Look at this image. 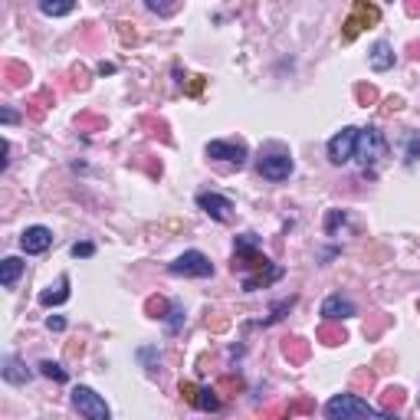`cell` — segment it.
Returning a JSON list of instances; mask_svg holds the SVG:
<instances>
[{"instance_id": "6da1fadb", "label": "cell", "mask_w": 420, "mask_h": 420, "mask_svg": "<svg viewBox=\"0 0 420 420\" xmlns=\"http://www.w3.org/2000/svg\"><path fill=\"white\" fill-rule=\"evenodd\" d=\"M325 417H332V420H345V417H391L387 410H381V407H371L368 401H362V397L355 394H335L332 401L325 404Z\"/></svg>"}, {"instance_id": "7a4b0ae2", "label": "cell", "mask_w": 420, "mask_h": 420, "mask_svg": "<svg viewBox=\"0 0 420 420\" xmlns=\"http://www.w3.org/2000/svg\"><path fill=\"white\" fill-rule=\"evenodd\" d=\"M378 24H381V10L374 7L371 0H355L351 13L345 17V24H341V40L351 43L362 30H371V26H378Z\"/></svg>"}, {"instance_id": "3957f363", "label": "cell", "mask_w": 420, "mask_h": 420, "mask_svg": "<svg viewBox=\"0 0 420 420\" xmlns=\"http://www.w3.org/2000/svg\"><path fill=\"white\" fill-rule=\"evenodd\" d=\"M72 407L89 420H108V404L95 394L92 387H72Z\"/></svg>"}, {"instance_id": "277c9868", "label": "cell", "mask_w": 420, "mask_h": 420, "mask_svg": "<svg viewBox=\"0 0 420 420\" xmlns=\"http://www.w3.org/2000/svg\"><path fill=\"white\" fill-rule=\"evenodd\" d=\"M168 269H171L175 276H200V280H204V276H213V263H210L200 250H187V253H181Z\"/></svg>"}, {"instance_id": "5b68a950", "label": "cell", "mask_w": 420, "mask_h": 420, "mask_svg": "<svg viewBox=\"0 0 420 420\" xmlns=\"http://www.w3.org/2000/svg\"><path fill=\"white\" fill-rule=\"evenodd\" d=\"M385 154V138L378 129H362L358 131V145H355V158L362 168H371L378 158Z\"/></svg>"}, {"instance_id": "8992f818", "label": "cell", "mask_w": 420, "mask_h": 420, "mask_svg": "<svg viewBox=\"0 0 420 420\" xmlns=\"http://www.w3.org/2000/svg\"><path fill=\"white\" fill-rule=\"evenodd\" d=\"M358 131L355 125H348V129H341L335 138L328 141V161L332 164H345L355 158V145H358Z\"/></svg>"}, {"instance_id": "52a82bcc", "label": "cell", "mask_w": 420, "mask_h": 420, "mask_svg": "<svg viewBox=\"0 0 420 420\" xmlns=\"http://www.w3.org/2000/svg\"><path fill=\"white\" fill-rule=\"evenodd\" d=\"M207 158H217V161H230L236 168L246 164V145L243 141H210L207 145Z\"/></svg>"}, {"instance_id": "ba28073f", "label": "cell", "mask_w": 420, "mask_h": 420, "mask_svg": "<svg viewBox=\"0 0 420 420\" xmlns=\"http://www.w3.org/2000/svg\"><path fill=\"white\" fill-rule=\"evenodd\" d=\"M197 207L207 210L213 220L227 223L230 217H234V204H230V197H223V194H213V191H204V194H197Z\"/></svg>"}, {"instance_id": "9c48e42d", "label": "cell", "mask_w": 420, "mask_h": 420, "mask_svg": "<svg viewBox=\"0 0 420 420\" xmlns=\"http://www.w3.org/2000/svg\"><path fill=\"white\" fill-rule=\"evenodd\" d=\"M259 175L266 181H286L292 175V158H286V154H263L259 158Z\"/></svg>"}, {"instance_id": "30bf717a", "label": "cell", "mask_w": 420, "mask_h": 420, "mask_svg": "<svg viewBox=\"0 0 420 420\" xmlns=\"http://www.w3.org/2000/svg\"><path fill=\"white\" fill-rule=\"evenodd\" d=\"M49 243H53V234H49L47 227H26L24 236H20V246H24V253H30V257L47 253Z\"/></svg>"}, {"instance_id": "8fae6325", "label": "cell", "mask_w": 420, "mask_h": 420, "mask_svg": "<svg viewBox=\"0 0 420 420\" xmlns=\"http://www.w3.org/2000/svg\"><path fill=\"white\" fill-rule=\"evenodd\" d=\"M269 266H273V263L259 253L257 246H246V250H236L234 253V273L236 269H257V273H263V269H269Z\"/></svg>"}, {"instance_id": "7c38bea8", "label": "cell", "mask_w": 420, "mask_h": 420, "mask_svg": "<svg viewBox=\"0 0 420 420\" xmlns=\"http://www.w3.org/2000/svg\"><path fill=\"white\" fill-rule=\"evenodd\" d=\"M309 355H312V345L299 335H292V339H282V358L289 364H305L309 362Z\"/></svg>"}, {"instance_id": "4fadbf2b", "label": "cell", "mask_w": 420, "mask_h": 420, "mask_svg": "<svg viewBox=\"0 0 420 420\" xmlns=\"http://www.w3.org/2000/svg\"><path fill=\"white\" fill-rule=\"evenodd\" d=\"M315 339L322 341V345H328V348H335V345H345V341H348V332H345V325H341V322H332V318H325V322L318 325V332H315Z\"/></svg>"}, {"instance_id": "5bb4252c", "label": "cell", "mask_w": 420, "mask_h": 420, "mask_svg": "<svg viewBox=\"0 0 420 420\" xmlns=\"http://www.w3.org/2000/svg\"><path fill=\"white\" fill-rule=\"evenodd\" d=\"M322 315H325V318H332V322H341V318L355 315V302L341 299V296H328L325 302H322Z\"/></svg>"}, {"instance_id": "9a60e30c", "label": "cell", "mask_w": 420, "mask_h": 420, "mask_svg": "<svg viewBox=\"0 0 420 420\" xmlns=\"http://www.w3.org/2000/svg\"><path fill=\"white\" fill-rule=\"evenodd\" d=\"M70 299V276H59V282H56V289L49 286L47 292H40V305H63Z\"/></svg>"}, {"instance_id": "2e32d148", "label": "cell", "mask_w": 420, "mask_h": 420, "mask_svg": "<svg viewBox=\"0 0 420 420\" xmlns=\"http://www.w3.org/2000/svg\"><path fill=\"white\" fill-rule=\"evenodd\" d=\"M26 79H30V70H26L24 63H13V59L3 63V82H7V89H20Z\"/></svg>"}, {"instance_id": "e0dca14e", "label": "cell", "mask_w": 420, "mask_h": 420, "mask_svg": "<svg viewBox=\"0 0 420 420\" xmlns=\"http://www.w3.org/2000/svg\"><path fill=\"white\" fill-rule=\"evenodd\" d=\"M394 66V53H391V47H387L385 40H378L371 47V70H378V72H387Z\"/></svg>"}, {"instance_id": "ac0fdd59", "label": "cell", "mask_w": 420, "mask_h": 420, "mask_svg": "<svg viewBox=\"0 0 420 420\" xmlns=\"http://www.w3.org/2000/svg\"><path fill=\"white\" fill-rule=\"evenodd\" d=\"M47 102H53V92H49V89H43V92H36L33 99L26 102V115L33 118V122H43V115H47V108H49Z\"/></svg>"}, {"instance_id": "d6986e66", "label": "cell", "mask_w": 420, "mask_h": 420, "mask_svg": "<svg viewBox=\"0 0 420 420\" xmlns=\"http://www.w3.org/2000/svg\"><path fill=\"white\" fill-rule=\"evenodd\" d=\"M404 401H407V394H404V387H385V394H381V410H387L391 417H394V410L404 407Z\"/></svg>"}, {"instance_id": "ffe728a7", "label": "cell", "mask_w": 420, "mask_h": 420, "mask_svg": "<svg viewBox=\"0 0 420 420\" xmlns=\"http://www.w3.org/2000/svg\"><path fill=\"white\" fill-rule=\"evenodd\" d=\"M280 276H282V269H280V266H269L266 273H257V276H246V280H243V289H246V292L263 289V286H269V282H276Z\"/></svg>"}, {"instance_id": "44dd1931", "label": "cell", "mask_w": 420, "mask_h": 420, "mask_svg": "<svg viewBox=\"0 0 420 420\" xmlns=\"http://www.w3.org/2000/svg\"><path fill=\"white\" fill-rule=\"evenodd\" d=\"M3 378H7L10 385H26V381H30L26 368H24L20 362H17L13 355H7V358H3Z\"/></svg>"}, {"instance_id": "7402d4cb", "label": "cell", "mask_w": 420, "mask_h": 420, "mask_svg": "<svg viewBox=\"0 0 420 420\" xmlns=\"http://www.w3.org/2000/svg\"><path fill=\"white\" fill-rule=\"evenodd\" d=\"M20 273H24V263L17 257H7L3 259V273H0V282H3V289H13L17 280H20Z\"/></svg>"}, {"instance_id": "603a6c76", "label": "cell", "mask_w": 420, "mask_h": 420, "mask_svg": "<svg viewBox=\"0 0 420 420\" xmlns=\"http://www.w3.org/2000/svg\"><path fill=\"white\" fill-rule=\"evenodd\" d=\"M36 3L47 17H66V13L76 10V0H36Z\"/></svg>"}, {"instance_id": "cb8c5ba5", "label": "cell", "mask_w": 420, "mask_h": 420, "mask_svg": "<svg viewBox=\"0 0 420 420\" xmlns=\"http://www.w3.org/2000/svg\"><path fill=\"white\" fill-rule=\"evenodd\" d=\"M76 129L79 131H105V115H95V112H79L76 115Z\"/></svg>"}, {"instance_id": "d4e9b609", "label": "cell", "mask_w": 420, "mask_h": 420, "mask_svg": "<svg viewBox=\"0 0 420 420\" xmlns=\"http://www.w3.org/2000/svg\"><path fill=\"white\" fill-rule=\"evenodd\" d=\"M168 312H171V302L164 296H148L145 299V315L148 318H168Z\"/></svg>"}, {"instance_id": "484cf974", "label": "cell", "mask_w": 420, "mask_h": 420, "mask_svg": "<svg viewBox=\"0 0 420 420\" xmlns=\"http://www.w3.org/2000/svg\"><path fill=\"white\" fill-rule=\"evenodd\" d=\"M282 414H286V417H305V414H315V401L312 397H296V401H289V404L282 407Z\"/></svg>"}, {"instance_id": "4316f807", "label": "cell", "mask_w": 420, "mask_h": 420, "mask_svg": "<svg viewBox=\"0 0 420 420\" xmlns=\"http://www.w3.org/2000/svg\"><path fill=\"white\" fill-rule=\"evenodd\" d=\"M141 125H145V129H152L148 135H154V138H161L164 145H171V131H168V122H164V118L145 115V118H141Z\"/></svg>"}, {"instance_id": "83f0119b", "label": "cell", "mask_w": 420, "mask_h": 420, "mask_svg": "<svg viewBox=\"0 0 420 420\" xmlns=\"http://www.w3.org/2000/svg\"><path fill=\"white\" fill-rule=\"evenodd\" d=\"M220 391L217 387H200V394H197V404L194 407L197 410H220Z\"/></svg>"}, {"instance_id": "f1b7e54d", "label": "cell", "mask_w": 420, "mask_h": 420, "mask_svg": "<svg viewBox=\"0 0 420 420\" xmlns=\"http://www.w3.org/2000/svg\"><path fill=\"white\" fill-rule=\"evenodd\" d=\"M145 7L158 17H175L181 10V0H145Z\"/></svg>"}, {"instance_id": "f546056e", "label": "cell", "mask_w": 420, "mask_h": 420, "mask_svg": "<svg viewBox=\"0 0 420 420\" xmlns=\"http://www.w3.org/2000/svg\"><path fill=\"white\" fill-rule=\"evenodd\" d=\"M387 322H391V318H387L385 312L371 315V318L364 322V339H378V335H381V332H385V328H387Z\"/></svg>"}, {"instance_id": "4dcf8cb0", "label": "cell", "mask_w": 420, "mask_h": 420, "mask_svg": "<svg viewBox=\"0 0 420 420\" xmlns=\"http://www.w3.org/2000/svg\"><path fill=\"white\" fill-rule=\"evenodd\" d=\"M355 99H358V105H364V108H368V105H378V99H381V95H378V89H374V86H368V82H358V86H355Z\"/></svg>"}, {"instance_id": "1f68e13d", "label": "cell", "mask_w": 420, "mask_h": 420, "mask_svg": "<svg viewBox=\"0 0 420 420\" xmlns=\"http://www.w3.org/2000/svg\"><path fill=\"white\" fill-rule=\"evenodd\" d=\"M135 168H141L148 177H161V161H152V154H138V158H131Z\"/></svg>"}, {"instance_id": "d6a6232c", "label": "cell", "mask_w": 420, "mask_h": 420, "mask_svg": "<svg viewBox=\"0 0 420 420\" xmlns=\"http://www.w3.org/2000/svg\"><path fill=\"white\" fill-rule=\"evenodd\" d=\"M374 387V371H368V368H362V371H355V378H351V391L358 394V391H371Z\"/></svg>"}, {"instance_id": "836d02e7", "label": "cell", "mask_w": 420, "mask_h": 420, "mask_svg": "<svg viewBox=\"0 0 420 420\" xmlns=\"http://www.w3.org/2000/svg\"><path fill=\"white\" fill-rule=\"evenodd\" d=\"M164 322H168V328H171V332H177V328H181V322H184V305L171 302V312H168V318H164Z\"/></svg>"}, {"instance_id": "e575fe53", "label": "cell", "mask_w": 420, "mask_h": 420, "mask_svg": "<svg viewBox=\"0 0 420 420\" xmlns=\"http://www.w3.org/2000/svg\"><path fill=\"white\" fill-rule=\"evenodd\" d=\"M40 371L47 374V378H53L56 385H63V381H66V371H63L59 364H53V362H40Z\"/></svg>"}, {"instance_id": "d590c367", "label": "cell", "mask_w": 420, "mask_h": 420, "mask_svg": "<svg viewBox=\"0 0 420 420\" xmlns=\"http://www.w3.org/2000/svg\"><path fill=\"white\" fill-rule=\"evenodd\" d=\"M207 328L210 332H227V328H230V318L220 315V312H210L207 315Z\"/></svg>"}, {"instance_id": "8d00e7d4", "label": "cell", "mask_w": 420, "mask_h": 420, "mask_svg": "<svg viewBox=\"0 0 420 420\" xmlns=\"http://www.w3.org/2000/svg\"><path fill=\"white\" fill-rule=\"evenodd\" d=\"M197 394H200V385H194V381H181V397H184L191 407L197 404Z\"/></svg>"}, {"instance_id": "74e56055", "label": "cell", "mask_w": 420, "mask_h": 420, "mask_svg": "<svg viewBox=\"0 0 420 420\" xmlns=\"http://www.w3.org/2000/svg\"><path fill=\"white\" fill-rule=\"evenodd\" d=\"M217 391H230V394H236V391H243V381H240V378H234V374H227V378H220V381H217Z\"/></svg>"}, {"instance_id": "f35d334b", "label": "cell", "mask_w": 420, "mask_h": 420, "mask_svg": "<svg viewBox=\"0 0 420 420\" xmlns=\"http://www.w3.org/2000/svg\"><path fill=\"white\" fill-rule=\"evenodd\" d=\"M70 76H72V86H76V89H86V86H89V70H86V66H72Z\"/></svg>"}, {"instance_id": "ab89813d", "label": "cell", "mask_w": 420, "mask_h": 420, "mask_svg": "<svg viewBox=\"0 0 420 420\" xmlns=\"http://www.w3.org/2000/svg\"><path fill=\"white\" fill-rule=\"evenodd\" d=\"M92 253H95L92 243H72V257H82V259H86V257H92Z\"/></svg>"}, {"instance_id": "60d3db41", "label": "cell", "mask_w": 420, "mask_h": 420, "mask_svg": "<svg viewBox=\"0 0 420 420\" xmlns=\"http://www.w3.org/2000/svg\"><path fill=\"white\" fill-rule=\"evenodd\" d=\"M47 325H49V332H66V318L63 315H49Z\"/></svg>"}, {"instance_id": "b9f144b4", "label": "cell", "mask_w": 420, "mask_h": 420, "mask_svg": "<svg viewBox=\"0 0 420 420\" xmlns=\"http://www.w3.org/2000/svg\"><path fill=\"white\" fill-rule=\"evenodd\" d=\"M204 89V76H191V86H187V95H200Z\"/></svg>"}, {"instance_id": "7bdbcfd3", "label": "cell", "mask_w": 420, "mask_h": 420, "mask_svg": "<svg viewBox=\"0 0 420 420\" xmlns=\"http://www.w3.org/2000/svg\"><path fill=\"white\" fill-rule=\"evenodd\" d=\"M404 13L417 20V17H420V0H404Z\"/></svg>"}, {"instance_id": "ee69618b", "label": "cell", "mask_w": 420, "mask_h": 420, "mask_svg": "<svg viewBox=\"0 0 420 420\" xmlns=\"http://www.w3.org/2000/svg\"><path fill=\"white\" fill-rule=\"evenodd\" d=\"M118 26H122V40H125V43H135V40H138V33L129 30V24H118Z\"/></svg>"}, {"instance_id": "f6af8a7d", "label": "cell", "mask_w": 420, "mask_h": 420, "mask_svg": "<svg viewBox=\"0 0 420 420\" xmlns=\"http://www.w3.org/2000/svg\"><path fill=\"white\" fill-rule=\"evenodd\" d=\"M401 105H404V99H397V95H391V99H387V105H385V112H397Z\"/></svg>"}, {"instance_id": "bcb514c9", "label": "cell", "mask_w": 420, "mask_h": 420, "mask_svg": "<svg viewBox=\"0 0 420 420\" xmlns=\"http://www.w3.org/2000/svg\"><path fill=\"white\" fill-rule=\"evenodd\" d=\"M0 118H3V125H13V122H17V112H13V108H3Z\"/></svg>"}, {"instance_id": "7dc6e473", "label": "cell", "mask_w": 420, "mask_h": 420, "mask_svg": "<svg viewBox=\"0 0 420 420\" xmlns=\"http://www.w3.org/2000/svg\"><path fill=\"white\" fill-rule=\"evenodd\" d=\"M66 355H70V358H76V355H82V341H79V345H70V348H66Z\"/></svg>"}, {"instance_id": "c3c4849f", "label": "cell", "mask_w": 420, "mask_h": 420, "mask_svg": "<svg viewBox=\"0 0 420 420\" xmlns=\"http://www.w3.org/2000/svg\"><path fill=\"white\" fill-rule=\"evenodd\" d=\"M99 72H102V76H108V72H115V66H112V63H102V66H99Z\"/></svg>"}, {"instance_id": "681fc988", "label": "cell", "mask_w": 420, "mask_h": 420, "mask_svg": "<svg viewBox=\"0 0 420 420\" xmlns=\"http://www.w3.org/2000/svg\"><path fill=\"white\" fill-rule=\"evenodd\" d=\"M410 56L420 59V43H410Z\"/></svg>"}, {"instance_id": "f907efd6", "label": "cell", "mask_w": 420, "mask_h": 420, "mask_svg": "<svg viewBox=\"0 0 420 420\" xmlns=\"http://www.w3.org/2000/svg\"><path fill=\"white\" fill-rule=\"evenodd\" d=\"M417 312H420V302H417Z\"/></svg>"}]
</instances>
